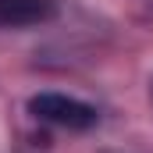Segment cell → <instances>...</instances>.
<instances>
[{
	"instance_id": "6da1fadb",
	"label": "cell",
	"mask_w": 153,
	"mask_h": 153,
	"mask_svg": "<svg viewBox=\"0 0 153 153\" xmlns=\"http://www.w3.org/2000/svg\"><path fill=\"white\" fill-rule=\"evenodd\" d=\"M29 111H32V117L46 121V125H57V128H68V132H85L100 121L93 103L64 96V93H39V96L29 100Z\"/></svg>"
},
{
	"instance_id": "7a4b0ae2",
	"label": "cell",
	"mask_w": 153,
	"mask_h": 153,
	"mask_svg": "<svg viewBox=\"0 0 153 153\" xmlns=\"http://www.w3.org/2000/svg\"><path fill=\"white\" fill-rule=\"evenodd\" d=\"M53 14V0H0V25H36Z\"/></svg>"
}]
</instances>
